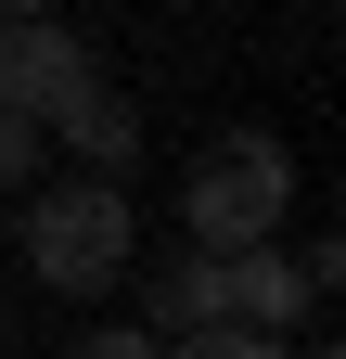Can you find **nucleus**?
Returning <instances> with one entry per match:
<instances>
[{
	"instance_id": "5",
	"label": "nucleus",
	"mask_w": 346,
	"mask_h": 359,
	"mask_svg": "<svg viewBox=\"0 0 346 359\" xmlns=\"http://www.w3.org/2000/svg\"><path fill=\"white\" fill-rule=\"evenodd\" d=\"M39 142H64L77 167H103V180H116L128 154H141V103H128V90H103V65H90L52 116H39Z\"/></svg>"
},
{
	"instance_id": "1",
	"label": "nucleus",
	"mask_w": 346,
	"mask_h": 359,
	"mask_svg": "<svg viewBox=\"0 0 346 359\" xmlns=\"http://www.w3.org/2000/svg\"><path fill=\"white\" fill-rule=\"evenodd\" d=\"M26 257L39 283H52L64 308H90L128 283V257H141V205H128V180H64V193L26 205Z\"/></svg>"
},
{
	"instance_id": "6",
	"label": "nucleus",
	"mask_w": 346,
	"mask_h": 359,
	"mask_svg": "<svg viewBox=\"0 0 346 359\" xmlns=\"http://www.w3.org/2000/svg\"><path fill=\"white\" fill-rule=\"evenodd\" d=\"M193 321H219V244H180V257L154 269V308H141V334H154V346H180Z\"/></svg>"
},
{
	"instance_id": "2",
	"label": "nucleus",
	"mask_w": 346,
	"mask_h": 359,
	"mask_svg": "<svg viewBox=\"0 0 346 359\" xmlns=\"http://www.w3.org/2000/svg\"><path fill=\"white\" fill-rule=\"evenodd\" d=\"M295 205V154L270 142V128H231V142H205L193 180H180V231L193 244H244V231H282Z\"/></svg>"
},
{
	"instance_id": "8",
	"label": "nucleus",
	"mask_w": 346,
	"mask_h": 359,
	"mask_svg": "<svg viewBox=\"0 0 346 359\" xmlns=\"http://www.w3.org/2000/svg\"><path fill=\"white\" fill-rule=\"evenodd\" d=\"M0 13H52V0H0Z\"/></svg>"
},
{
	"instance_id": "4",
	"label": "nucleus",
	"mask_w": 346,
	"mask_h": 359,
	"mask_svg": "<svg viewBox=\"0 0 346 359\" xmlns=\"http://www.w3.org/2000/svg\"><path fill=\"white\" fill-rule=\"evenodd\" d=\"M77 77H90V52H77L52 13H0V103L13 116H52Z\"/></svg>"
},
{
	"instance_id": "3",
	"label": "nucleus",
	"mask_w": 346,
	"mask_h": 359,
	"mask_svg": "<svg viewBox=\"0 0 346 359\" xmlns=\"http://www.w3.org/2000/svg\"><path fill=\"white\" fill-rule=\"evenodd\" d=\"M219 308L295 346V321L321 308V295H308V257H282V231H244V244H219Z\"/></svg>"
},
{
	"instance_id": "7",
	"label": "nucleus",
	"mask_w": 346,
	"mask_h": 359,
	"mask_svg": "<svg viewBox=\"0 0 346 359\" xmlns=\"http://www.w3.org/2000/svg\"><path fill=\"white\" fill-rule=\"evenodd\" d=\"M39 154H52V142H39V116L0 103V193H26V167H39Z\"/></svg>"
}]
</instances>
